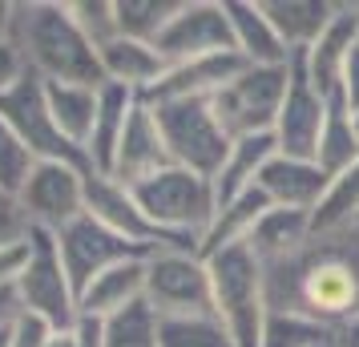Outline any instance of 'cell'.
I'll return each mask as SVG.
<instances>
[{
	"label": "cell",
	"instance_id": "obj_1",
	"mask_svg": "<svg viewBox=\"0 0 359 347\" xmlns=\"http://www.w3.org/2000/svg\"><path fill=\"white\" fill-rule=\"evenodd\" d=\"M266 311L311 319L339 331L359 319V222L335 231H311L283 263L262 266Z\"/></svg>",
	"mask_w": 359,
	"mask_h": 347
},
{
	"label": "cell",
	"instance_id": "obj_2",
	"mask_svg": "<svg viewBox=\"0 0 359 347\" xmlns=\"http://www.w3.org/2000/svg\"><path fill=\"white\" fill-rule=\"evenodd\" d=\"M13 45L36 81L57 85H105L101 57L89 36L69 17V0H17Z\"/></svg>",
	"mask_w": 359,
	"mask_h": 347
},
{
	"label": "cell",
	"instance_id": "obj_3",
	"mask_svg": "<svg viewBox=\"0 0 359 347\" xmlns=\"http://www.w3.org/2000/svg\"><path fill=\"white\" fill-rule=\"evenodd\" d=\"M214 287V319L230 331L238 347H262L266 331V275L255 250L238 243L206 259Z\"/></svg>",
	"mask_w": 359,
	"mask_h": 347
},
{
	"label": "cell",
	"instance_id": "obj_4",
	"mask_svg": "<svg viewBox=\"0 0 359 347\" xmlns=\"http://www.w3.org/2000/svg\"><path fill=\"white\" fill-rule=\"evenodd\" d=\"M130 194L137 198L142 215L158 231L170 234L174 243H186V247H198L202 234L210 231L214 215H218L214 182L202 178V174H194V170H182V165H170L162 174L137 182Z\"/></svg>",
	"mask_w": 359,
	"mask_h": 347
},
{
	"label": "cell",
	"instance_id": "obj_5",
	"mask_svg": "<svg viewBox=\"0 0 359 347\" xmlns=\"http://www.w3.org/2000/svg\"><path fill=\"white\" fill-rule=\"evenodd\" d=\"M146 307L158 319L214 315L210 266L194 247H165L146 254Z\"/></svg>",
	"mask_w": 359,
	"mask_h": 347
},
{
	"label": "cell",
	"instance_id": "obj_6",
	"mask_svg": "<svg viewBox=\"0 0 359 347\" xmlns=\"http://www.w3.org/2000/svg\"><path fill=\"white\" fill-rule=\"evenodd\" d=\"M146 105L158 117L170 162L182 165V170H194V174L214 182L234 142L218 125L210 101H146Z\"/></svg>",
	"mask_w": 359,
	"mask_h": 347
},
{
	"label": "cell",
	"instance_id": "obj_7",
	"mask_svg": "<svg viewBox=\"0 0 359 347\" xmlns=\"http://www.w3.org/2000/svg\"><path fill=\"white\" fill-rule=\"evenodd\" d=\"M287 85H291V65L283 69L250 65L234 85H226L210 105L230 142L255 137V133H275V121L283 114V101H287Z\"/></svg>",
	"mask_w": 359,
	"mask_h": 347
},
{
	"label": "cell",
	"instance_id": "obj_8",
	"mask_svg": "<svg viewBox=\"0 0 359 347\" xmlns=\"http://www.w3.org/2000/svg\"><path fill=\"white\" fill-rule=\"evenodd\" d=\"M89 178L93 170L69 162H36L29 182L20 186V210L29 215V226L45 234H61L69 222L89 215Z\"/></svg>",
	"mask_w": 359,
	"mask_h": 347
},
{
	"label": "cell",
	"instance_id": "obj_9",
	"mask_svg": "<svg viewBox=\"0 0 359 347\" xmlns=\"http://www.w3.org/2000/svg\"><path fill=\"white\" fill-rule=\"evenodd\" d=\"M17 299H20V311L41 315L57 331L73 327L81 319L77 287H73L65 263H61V250H57L53 234L33 231V254H29L25 275L17 279Z\"/></svg>",
	"mask_w": 359,
	"mask_h": 347
},
{
	"label": "cell",
	"instance_id": "obj_10",
	"mask_svg": "<svg viewBox=\"0 0 359 347\" xmlns=\"http://www.w3.org/2000/svg\"><path fill=\"white\" fill-rule=\"evenodd\" d=\"M57 238V250H61V263H65L69 279L77 287V303H81V291L89 283L105 275L109 266L117 263H130V259H146L149 250L130 243L126 234H117L114 226H105L101 218L93 215H81L77 222H69L61 234H53Z\"/></svg>",
	"mask_w": 359,
	"mask_h": 347
},
{
	"label": "cell",
	"instance_id": "obj_11",
	"mask_svg": "<svg viewBox=\"0 0 359 347\" xmlns=\"http://www.w3.org/2000/svg\"><path fill=\"white\" fill-rule=\"evenodd\" d=\"M0 117L17 130V137L29 146V154L36 162H69V165H81V170H93L89 158H85V149L65 142L61 130L53 125L49 105H45V85L36 81L33 73L17 89H8L0 97Z\"/></svg>",
	"mask_w": 359,
	"mask_h": 347
},
{
	"label": "cell",
	"instance_id": "obj_12",
	"mask_svg": "<svg viewBox=\"0 0 359 347\" xmlns=\"http://www.w3.org/2000/svg\"><path fill=\"white\" fill-rule=\"evenodd\" d=\"M234 49V29L226 17V0H182L178 17L158 36V53L170 65L214 57Z\"/></svg>",
	"mask_w": 359,
	"mask_h": 347
},
{
	"label": "cell",
	"instance_id": "obj_13",
	"mask_svg": "<svg viewBox=\"0 0 359 347\" xmlns=\"http://www.w3.org/2000/svg\"><path fill=\"white\" fill-rule=\"evenodd\" d=\"M327 121V101L315 93L307 77L303 53L291 57V85H287V101L275 121V142L283 158H299V162H315L319 154V133Z\"/></svg>",
	"mask_w": 359,
	"mask_h": 347
},
{
	"label": "cell",
	"instance_id": "obj_14",
	"mask_svg": "<svg viewBox=\"0 0 359 347\" xmlns=\"http://www.w3.org/2000/svg\"><path fill=\"white\" fill-rule=\"evenodd\" d=\"M246 69L250 65H246V57L238 49L198 57V61H182V65H170V73L142 101H214L226 85L238 81Z\"/></svg>",
	"mask_w": 359,
	"mask_h": 347
},
{
	"label": "cell",
	"instance_id": "obj_15",
	"mask_svg": "<svg viewBox=\"0 0 359 347\" xmlns=\"http://www.w3.org/2000/svg\"><path fill=\"white\" fill-rule=\"evenodd\" d=\"M170 149H165V137L158 130V117L149 109L146 101H137V109L130 114V125L121 133V146H117V158H114V170L109 178L117 186L133 190L137 182H146L154 174L170 170Z\"/></svg>",
	"mask_w": 359,
	"mask_h": 347
},
{
	"label": "cell",
	"instance_id": "obj_16",
	"mask_svg": "<svg viewBox=\"0 0 359 347\" xmlns=\"http://www.w3.org/2000/svg\"><path fill=\"white\" fill-rule=\"evenodd\" d=\"M355 45H359V4H339L327 33L303 53L307 77L323 101L343 97V69H347V57H351Z\"/></svg>",
	"mask_w": 359,
	"mask_h": 347
},
{
	"label": "cell",
	"instance_id": "obj_17",
	"mask_svg": "<svg viewBox=\"0 0 359 347\" xmlns=\"http://www.w3.org/2000/svg\"><path fill=\"white\" fill-rule=\"evenodd\" d=\"M255 186L278 210H307V215H315L319 202L327 198V190H331V178L319 170V162H299V158L275 154Z\"/></svg>",
	"mask_w": 359,
	"mask_h": 347
},
{
	"label": "cell",
	"instance_id": "obj_18",
	"mask_svg": "<svg viewBox=\"0 0 359 347\" xmlns=\"http://www.w3.org/2000/svg\"><path fill=\"white\" fill-rule=\"evenodd\" d=\"M101 57V73H105V85H121L137 97H146L154 85L170 73V61H165L158 45L149 41H133V36H114L109 45L97 49Z\"/></svg>",
	"mask_w": 359,
	"mask_h": 347
},
{
	"label": "cell",
	"instance_id": "obj_19",
	"mask_svg": "<svg viewBox=\"0 0 359 347\" xmlns=\"http://www.w3.org/2000/svg\"><path fill=\"white\" fill-rule=\"evenodd\" d=\"M226 17L234 29V49L255 69H283L291 65V49L283 45L278 29L271 25L262 0H226Z\"/></svg>",
	"mask_w": 359,
	"mask_h": 347
},
{
	"label": "cell",
	"instance_id": "obj_20",
	"mask_svg": "<svg viewBox=\"0 0 359 347\" xmlns=\"http://www.w3.org/2000/svg\"><path fill=\"white\" fill-rule=\"evenodd\" d=\"M137 303H146V259H130V263L109 266L105 275H97L81 291V315L101 319V323L126 315Z\"/></svg>",
	"mask_w": 359,
	"mask_h": 347
},
{
	"label": "cell",
	"instance_id": "obj_21",
	"mask_svg": "<svg viewBox=\"0 0 359 347\" xmlns=\"http://www.w3.org/2000/svg\"><path fill=\"white\" fill-rule=\"evenodd\" d=\"M137 93L121 89V85H105L101 89V101H97V121H93V133L85 142V158L93 165V174H105L114 170V158H117V146H121V133L130 125V114L137 109Z\"/></svg>",
	"mask_w": 359,
	"mask_h": 347
},
{
	"label": "cell",
	"instance_id": "obj_22",
	"mask_svg": "<svg viewBox=\"0 0 359 347\" xmlns=\"http://www.w3.org/2000/svg\"><path fill=\"white\" fill-rule=\"evenodd\" d=\"M271 25L278 29L283 45L294 53H307L319 36L327 33V25L335 20V0H262Z\"/></svg>",
	"mask_w": 359,
	"mask_h": 347
},
{
	"label": "cell",
	"instance_id": "obj_23",
	"mask_svg": "<svg viewBox=\"0 0 359 347\" xmlns=\"http://www.w3.org/2000/svg\"><path fill=\"white\" fill-rule=\"evenodd\" d=\"M275 154H278L275 133L238 137V142L230 146L226 162H222V170H218V178H214V194H218V206L234 202L238 194H246V190H255L259 174L266 170V162H271Z\"/></svg>",
	"mask_w": 359,
	"mask_h": 347
},
{
	"label": "cell",
	"instance_id": "obj_24",
	"mask_svg": "<svg viewBox=\"0 0 359 347\" xmlns=\"http://www.w3.org/2000/svg\"><path fill=\"white\" fill-rule=\"evenodd\" d=\"M311 231H315V215L271 206V210L259 218L255 234L246 238V247L255 250V259H259L262 266H275V263H283L287 254H294V250L303 247L311 238Z\"/></svg>",
	"mask_w": 359,
	"mask_h": 347
},
{
	"label": "cell",
	"instance_id": "obj_25",
	"mask_svg": "<svg viewBox=\"0 0 359 347\" xmlns=\"http://www.w3.org/2000/svg\"><path fill=\"white\" fill-rule=\"evenodd\" d=\"M45 85V105H49L53 125L61 130L65 142H73L77 149H85L89 133H93V121H97V101L101 89L93 85H57V81H41Z\"/></svg>",
	"mask_w": 359,
	"mask_h": 347
},
{
	"label": "cell",
	"instance_id": "obj_26",
	"mask_svg": "<svg viewBox=\"0 0 359 347\" xmlns=\"http://www.w3.org/2000/svg\"><path fill=\"white\" fill-rule=\"evenodd\" d=\"M266 210H271V198L262 194L259 186H255V190H246V194H238V198L226 202V206H218L210 231L202 234V243H198V254H202V259H210V254H218V250L246 243V238L255 234V226H259V218L266 215Z\"/></svg>",
	"mask_w": 359,
	"mask_h": 347
},
{
	"label": "cell",
	"instance_id": "obj_27",
	"mask_svg": "<svg viewBox=\"0 0 359 347\" xmlns=\"http://www.w3.org/2000/svg\"><path fill=\"white\" fill-rule=\"evenodd\" d=\"M315 162H319V170L331 182L339 178L343 170H351L359 162V130H355V117H351L343 97L327 101V121H323V133H319Z\"/></svg>",
	"mask_w": 359,
	"mask_h": 347
},
{
	"label": "cell",
	"instance_id": "obj_28",
	"mask_svg": "<svg viewBox=\"0 0 359 347\" xmlns=\"http://www.w3.org/2000/svg\"><path fill=\"white\" fill-rule=\"evenodd\" d=\"M182 0H117V33L158 45L165 25L178 17Z\"/></svg>",
	"mask_w": 359,
	"mask_h": 347
},
{
	"label": "cell",
	"instance_id": "obj_29",
	"mask_svg": "<svg viewBox=\"0 0 359 347\" xmlns=\"http://www.w3.org/2000/svg\"><path fill=\"white\" fill-rule=\"evenodd\" d=\"M158 339H162V347H238L214 315H202V319H158Z\"/></svg>",
	"mask_w": 359,
	"mask_h": 347
},
{
	"label": "cell",
	"instance_id": "obj_30",
	"mask_svg": "<svg viewBox=\"0 0 359 347\" xmlns=\"http://www.w3.org/2000/svg\"><path fill=\"white\" fill-rule=\"evenodd\" d=\"M262 347H339V331L319 327L311 319H294V315H266Z\"/></svg>",
	"mask_w": 359,
	"mask_h": 347
},
{
	"label": "cell",
	"instance_id": "obj_31",
	"mask_svg": "<svg viewBox=\"0 0 359 347\" xmlns=\"http://www.w3.org/2000/svg\"><path fill=\"white\" fill-rule=\"evenodd\" d=\"M105 347H162L158 339V315L146 303L130 307L126 315H117L105 323Z\"/></svg>",
	"mask_w": 359,
	"mask_h": 347
},
{
	"label": "cell",
	"instance_id": "obj_32",
	"mask_svg": "<svg viewBox=\"0 0 359 347\" xmlns=\"http://www.w3.org/2000/svg\"><path fill=\"white\" fill-rule=\"evenodd\" d=\"M36 158L29 154V146L17 137V130L0 117V190L8 194H20V186L29 182Z\"/></svg>",
	"mask_w": 359,
	"mask_h": 347
},
{
	"label": "cell",
	"instance_id": "obj_33",
	"mask_svg": "<svg viewBox=\"0 0 359 347\" xmlns=\"http://www.w3.org/2000/svg\"><path fill=\"white\" fill-rule=\"evenodd\" d=\"M69 17L77 20V29L89 36V45L101 49L117 33V0H69Z\"/></svg>",
	"mask_w": 359,
	"mask_h": 347
},
{
	"label": "cell",
	"instance_id": "obj_34",
	"mask_svg": "<svg viewBox=\"0 0 359 347\" xmlns=\"http://www.w3.org/2000/svg\"><path fill=\"white\" fill-rule=\"evenodd\" d=\"M29 234H33V226H29V215L20 210V198L8 194V190H0V247L25 243Z\"/></svg>",
	"mask_w": 359,
	"mask_h": 347
},
{
	"label": "cell",
	"instance_id": "obj_35",
	"mask_svg": "<svg viewBox=\"0 0 359 347\" xmlns=\"http://www.w3.org/2000/svg\"><path fill=\"white\" fill-rule=\"evenodd\" d=\"M53 331H57V327H53V323H45L41 315L20 311L17 323L8 327V347H45Z\"/></svg>",
	"mask_w": 359,
	"mask_h": 347
},
{
	"label": "cell",
	"instance_id": "obj_36",
	"mask_svg": "<svg viewBox=\"0 0 359 347\" xmlns=\"http://www.w3.org/2000/svg\"><path fill=\"white\" fill-rule=\"evenodd\" d=\"M29 254H33V234L25 243H8L0 247V287H17V279L29 266Z\"/></svg>",
	"mask_w": 359,
	"mask_h": 347
},
{
	"label": "cell",
	"instance_id": "obj_37",
	"mask_svg": "<svg viewBox=\"0 0 359 347\" xmlns=\"http://www.w3.org/2000/svg\"><path fill=\"white\" fill-rule=\"evenodd\" d=\"M29 77V69H25V57L13 41H0V97L8 93V89H17L20 81Z\"/></svg>",
	"mask_w": 359,
	"mask_h": 347
},
{
	"label": "cell",
	"instance_id": "obj_38",
	"mask_svg": "<svg viewBox=\"0 0 359 347\" xmlns=\"http://www.w3.org/2000/svg\"><path fill=\"white\" fill-rule=\"evenodd\" d=\"M343 101H347L351 114H359V45L351 49L347 69H343Z\"/></svg>",
	"mask_w": 359,
	"mask_h": 347
},
{
	"label": "cell",
	"instance_id": "obj_39",
	"mask_svg": "<svg viewBox=\"0 0 359 347\" xmlns=\"http://www.w3.org/2000/svg\"><path fill=\"white\" fill-rule=\"evenodd\" d=\"M73 331H77V347H105V323H101V319L81 315V319L73 323Z\"/></svg>",
	"mask_w": 359,
	"mask_h": 347
},
{
	"label": "cell",
	"instance_id": "obj_40",
	"mask_svg": "<svg viewBox=\"0 0 359 347\" xmlns=\"http://www.w3.org/2000/svg\"><path fill=\"white\" fill-rule=\"evenodd\" d=\"M20 315V299H17V287H0V331H8L17 323Z\"/></svg>",
	"mask_w": 359,
	"mask_h": 347
},
{
	"label": "cell",
	"instance_id": "obj_41",
	"mask_svg": "<svg viewBox=\"0 0 359 347\" xmlns=\"http://www.w3.org/2000/svg\"><path fill=\"white\" fill-rule=\"evenodd\" d=\"M13 20H17V0H0V41H13Z\"/></svg>",
	"mask_w": 359,
	"mask_h": 347
},
{
	"label": "cell",
	"instance_id": "obj_42",
	"mask_svg": "<svg viewBox=\"0 0 359 347\" xmlns=\"http://www.w3.org/2000/svg\"><path fill=\"white\" fill-rule=\"evenodd\" d=\"M45 347H77V331H73V327L53 331V335H49V343H45Z\"/></svg>",
	"mask_w": 359,
	"mask_h": 347
},
{
	"label": "cell",
	"instance_id": "obj_43",
	"mask_svg": "<svg viewBox=\"0 0 359 347\" xmlns=\"http://www.w3.org/2000/svg\"><path fill=\"white\" fill-rule=\"evenodd\" d=\"M339 347H359V319H351L347 327H339Z\"/></svg>",
	"mask_w": 359,
	"mask_h": 347
},
{
	"label": "cell",
	"instance_id": "obj_44",
	"mask_svg": "<svg viewBox=\"0 0 359 347\" xmlns=\"http://www.w3.org/2000/svg\"><path fill=\"white\" fill-rule=\"evenodd\" d=\"M0 347H8V331H0Z\"/></svg>",
	"mask_w": 359,
	"mask_h": 347
},
{
	"label": "cell",
	"instance_id": "obj_45",
	"mask_svg": "<svg viewBox=\"0 0 359 347\" xmlns=\"http://www.w3.org/2000/svg\"><path fill=\"white\" fill-rule=\"evenodd\" d=\"M351 117H355V130H359V114H351Z\"/></svg>",
	"mask_w": 359,
	"mask_h": 347
}]
</instances>
